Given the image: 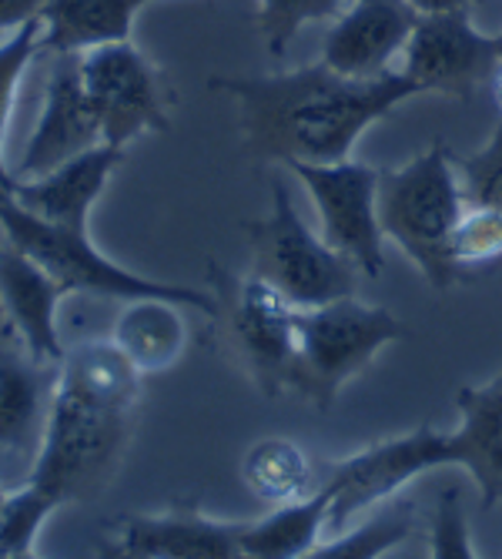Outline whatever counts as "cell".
<instances>
[{"mask_svg": "<svg viewBox=\"0 0 502 559\" xmlns=\"http://www.w3.org/2000/svg\"><path fill=\"white\" fill-rule=\"evenodd\" d=\"M348 0H259V34L272 58H285L298 31L315 21H335Z\"/></svg>", "mask_w": 502, "mask_h": 559, "instance_id": "27", "label": "cell"}, {"mask_svg": "<svg viewBox=\"0 0 502 559\" xmlns=\"http://www.w3.org/2000/svg\"><path fill=\"white\" fill-rule=\"evenodd\" d=\"M47 58H50V74L44 91V108L17 162L14 181L40 178L47 171H55L58 165L84 155L94 144H105L81 84V55H47Z\"/></svg>", "mask_w": 502, "mask_h": 559, "instance_id": "13", "label": "cell"}, {"mask_svg": "<svg viewBox=\"0 0 502 559\" xmlns=\"http://www.w3.org/2000/svg\"><path fill=\"white\" fill-rule=\"evenodd\" d=\"M416 21L409 0H348L325 34L319 61L345 78H382L406 50Z\"/></svg>", "mask_w": 502, "mask_h": 559, "instance_id": "14", "label": "cell"}, {"mask_svg": "<svg viewBox=\"0 0 502 559\" xmlns=\"http://www.w3.org/2000/svg\"><path fill=\"white\" fill-rule=\"evenodd\" d=\"M61 362H40L17 342L0 338V452L37 455Z\"/></svg>", "mask_w": 502, "mask_h": 559, "instance_id": "17", "label": "cell"}, {"mask_svg": "<svg viewBox=\"0 0 502 559\" xmlns=\"http://www.w3.org/2000/svg\"><path fill=\"white\" fill-rule=\"evenodd\" d=\"M332 489L319 483L309 496L278 502L275 510L255 523H241L238 543L241 556L251 559H295L312 556L328 533Z\"/></svg>", "mask_w": 502, "mask_h": 559, "instance_id": "20", "label": "cell"}, {"mask_svg": "<svg viewBox=\"0 0 502 559\" xmlns=\"http://www.w3.org/2000/svg\"><path fill=\"white\" fill-rule=\"evenodd\" d=\"M141 382L144 376L111 338L71 345L27 479L55 492L61 506L105 492L134 436Z\"/></svg>", "mask_w": 502, "mask_h": 559, "instance_id": "2", "label": "cell"}, {"mask_svg": "<svg viewBox=\"0 0 502 559\" xmlns=\"http://www.w3.org/2000/svg\"><path fill=\"white\" fill-rule=\"evenodd\" d=\"M0 502H4V489H0Z\"/></svg>", "mask_w": 502, "mask_h": 559, "instance_id": "35", "label": "cell"}, {"mask_svg": "<svg viewBox=\"0 0 502 559\" xmlns=\"http://www.w3.org/2000/svg\"><path fill=\"white\" fill-rule=\"evenodd\" d=\"M495 40H499V50H502V31H499V34H495Z\"/></svg>", "mask_w": 502, "mask_h": 559, "instance_id": "34", "label": "cell"}, {"mask_svg": "<svg viewBox=\"0 0 502 559\" xmlns=\"http://www.w3.org/2000/svg\"><path fill=\"white\" fill-rule=\"evenodd\" d=\"M502 64L495 34H482L469 11L429 14L416 21V31L402 50V74L419 91L473 100L489 87Z\"/></svg>", "mask_w": 502, "mask_h": 559, "instance_id": "11", "label": "cell"}, {"mask_svg": "<svg viewBox=\"0 0 502 559\" xmlns=\"http://www.w3.org/2000/svg\"><path fill=\"white\" fill-rule=\"evenodd\" d=\"M416 8L419 17H429V14H456V11H469L473 0H409Z\"/></svg>", "mask_w": 502, "mask_h": 559, "instance_id": "31", "label": "cell"}, {"mask_svg": "<svg viewBox=\"0 0 502 559\" xmlns=\"http://www.w3.org/2000/svg\"><path fill=\"white\" fill-rule=\"evenodd\" d=\"M61 510V499L34 479L4 492L0 502V559H27L37 549L40 526Z\"/></svg>", "mask_w": 502, "mask_h": 559, "instance_id": "24", "label": "cell"}, {"mask_svg": "<svg viewBox=\"0 0 502 559\" xmlns=\"http://www.w3.org/2000/svg\"><path fill=\"white\" fill-rule=\"evenodd\" d=\"M241 523L212 520L198 502L181 499L162 513H131L118 520L111 539L100 543V556L124 559H235Z\"/></svg>", "mask_w": 502, "mask_h": 559, "instance_id": "12", "label": "cell"}, {"mask_svg": "<svg viewBox=\"0 0 502 559\" xmlns=\"http://www.w3.org/2000/svg\"><path fill=\"white\" fill-rule=\"evenodd\" d=\"M459 429L449 432L452 466H463L479 486L482 506H502V366L486 385L456 392Z\"/></svg>", "mask_w": 502, "mask_h": 559, "instance_id": "18", "label": "cell"}, {"mask_svg": "<svg viewBox=\"0 0 502 559\" xmlns=\"http://www.w3.org/2000/svg\"><path fill=\"white\" fill-rule=\"evenodd\" d=\"M124 165V147L94 144L84 155L58 165L40 178H21L14 181L11 194L21 201L27 212L37 218L68 228V231H87L91 212L97 198L105 194L111 175Z\"/></svg>", "mask_w": 502, "mask_h": 559, "instance_id": "16", "label": "cell"}, {"mask_svg": "<svg viewBox=\"0 0 502 559\" xmlns=\"http://www.w3.org/2000/svg\"><path fill=\"white\" fill-rule=\"evenodd\" d=\"M442 466H452V442L449 432L429 426L372 442L348 460L328 463L322 473V483L332 489L328 530L338 533L372 506L398 496L416 476Z\"/></svg>", "mask_w": 502, "mask_h": 559, "instance_id": "9", "label": "cell"}, {"mask_svg": "<svg viewBox=\"0 0 502 559\" xmlns=\"http://www.w3.org/2000/svg\"><path fill=\"white\" fill-rule=\"evenodd\" d=\"M0 231H4V241L27 251V255L37 265H44L71 295L84 292V295L111 298V301L171 298L191 312L215 316L212 288L205 292V288L138 275V272L111 262L105 251H97V245L91 241V231H68V228H58V225L37 218L4 185H0Z\"/></svg>", "mask_w": 502, "mask_h": 559, "instance_id": "5", "label": "cell"}, {"mask_svg": "<svg viewBox=\"0 0 502 559\" xmlns=\"http://www.w3.org/2000/svg\"><path fill=\"white\" fill-rule=\"evenodd\" d=\"M134 0H47L40 14L44 55H84L100 44L131 40Z\"/></svg>", "mask_w": 502, "mask_h": 559, "instance_id": "21", "label": "cell"}, {"mask_svg": "<svg viewBox=\"0 0 502 559\" xmlns=\"http://www.w3.org/2000/svg\"><path fill=\"white\" fill-rule=\"evenodd\" d=\"M241 479L262 502L278 506L315 489V466L309 452L291 439H262L241 460Z\"/></svg>", "mask_w": 502, "mask_h": 559, "instance_id": "22", "label": "cell"}, {"mask_svg": "<svg viewBox=\"0 0 502 559\" xmlns=\"http://www.w3.org/2000/svg\"><path fill=\"white\" fill-rule=\"evenodd\" d=\"M306 185L322 222V238L362 275H382L385 235L379 225V168L362 162L335 165H288Z\"/></svg>", "mask_w": 502, "mask_h": 559, "instance_id": "10", "label": "cell"}, {"mask_svg": "<svg viewBox=\"0 0 502 559\" xmlns=\"http://www.w3.org/2000/svg\"><path fill=\"white\" fill-rule=\"evenodd\" d=\"M138 8H147V4H155V0H134Z\"/></svg>", "mask_w": 502, "mask_h": 559, "instance_id": "33", "label": "cell"}, {"mask_svg": "<svg viewBox=\"0 0 502 559\" xmlns=\"http://www.w3.org/2000/svg\"><path fill=\"white\" fill-rule=\"evenodd\" d=\"M208 285L215 295L212 319L231 359L248 372L262 395H282L288 389V369L295 355L298 309L255 272L235 275L215 259L208 262Z\"/></svg>", "mask_w": 502, "mask_h": 559, "instance_id": "7", "label": "cell"}, {"mask_svg": "<svg viewBox=\"0 0 502 559\" xmlns=\"http://www.w3.org/2000/svg\"><path fill=\"white\" fill-rule=\"evenodd\" d=\"M44 8H47V0H0V37L31 21H40Z\"/></svg>", "mask_w": 502, "mask_h": 559, "instance_id": "30", "label": "cell"}, {"mask_svg": "<svg viewBox=\"0 0 502 559\" xmlns=\"http://www.w3.org/2000/svg\"><path fill=\"white\" fill-rule=\"evenodd\" d=\"M251 241V272L275 285L295 309L356 295L359 269L315 235L298 215L282 178H272V212L259 222H244Z\"/></svg>", "mask_w": 502, "mask_h": 559, "instance_id": "6", "label": "cell"}, {"mask_svg": "<svg viewBox=\"0 0 502 559\" xmlns=\"http://www.w3.org/2000/svg\"><path fill=\"white\" fill-rule=\"evenodd\" d=\"M208 87L238 100L248 155L285 168L351 158V147L375 121L422 94L402 71L345 78L325 61L278 74H222Z\"/></svg>", "mask_w": 502, "mask_h": 559, "instance_id": "1", "label": "cell"}, {"mask_svg": "<svg viewBox=\"0 0 502 559\" xmlns=\"http://www.w3.org/2000/svg\"><path fill=\"white\" fill-rule=\"evenodd\" d=\"M452 165L459 171L469 205H482L502 215V115L486 147H479L476 155H452Z\"/></svg>", "mask_w": 502, "mask_h": 559, "instance_id": "28", "label": "cell"}, {"mask_svg": "<svg viewBox=\"0 0 502 559\" xmlns=\"http://www.w3.org/2000/svg\"><path fill=\"white\" fill-rule=\"evenodd\" d=\"M184 305L171 298H131L121 301L111 342L128 355V362L141 376L168 372L188 345Z\"/></svg>", "mask_w": 502, "mask_h": 559, "instance_id": "19", "label": "cell"}, {"mask_svg": "<svg viewBox=\"0 0 502 559\" xmlns=\"http://www.w3.org/2000/svg\"><path fill=\"white\" fill-rule=\"evenodd\" d=\"M416 533V502L413 499H385L362 513V520H351L335 536H325L315 546V559H375L389 549L402 546Z\"/></svg>", "mask_w": 502, "mask_h": 559, "instance_id": "23", "label": "cell"}, {"mask_svg": "<svg viewBox=\"0 0 502 559\" xmlns=\"http://www.w3.org/2000/svg\"><path fill=\"white\" fill-rule=\"evenodd\" d=\"M37 55H40V21H31V24L0 37V185L4 188H14V175H11L8 155H4L14 97H17L24 71L31 68V61Z\"/></svg>", "mask_w": 502, "mask_h": 559, "instance_id": "26", "label": "cell"}, {"mask_svg": "<svg viewBox=\"0 0 502 559\" xmlns=\"http://www.w3.org/2000/svg\"><path fill=\"white\" fill-rule=\"evenodd\" d=\"M449 251L463 282L502 269V215L466 201L456 231H452Z\"/></svg>", "mask_w": 502, "mask_h": 559, "instance_id": "25", "label": "cell"}, {"mask_svg": "<svg viewBox=\"0 0 502 559\" xmlns=\"http://www.w3.org/2000/svg\"><path fill=\"white\" fill-rule=\"evenodd\" d=\"M429 556H439V559H469V556H476L459 489H442V496L435 502L432 530H429Z\"/></svg>", "mask_w": 502, "mask_h": 559, "instance_id": "29", "label": "cell"}, {"mask_svg": "<svg viewBox=\"0 0 502 559\" xmlns=\"http://www.w3.org/2000/svg\"><path fill=\"white\" fill-rule=\"evenodd\" d=\"M375 209L382 235L406 251L435 292L463 282L449 241L466 209V194L452 151L442 141L419 151L406 165L379 171Z\"/></svg>", "mask_w": 502, "mask_h": 559, "instance_id": "3", "label": "cell"}, {"mask_svg": "<svg viewBox=\"0 0 502 559\" xmlns=\"http://www.w3.org/2000/svg\"><path fill=\"white\" fill-rule=\"evenodd\" d=\"M489 91H492V100H495V108H499V115H502V64H499V71L492 74Z\"/></svg>", "mask_w": 502, "mask_h": 559, "instance_id": "32", "label": "cell"}, {"mask_svg": "<svg viewBox=\"0 0 502 559\" xmlns=\"http://www.w3.org/2000/svg\"><path fill=\"white\" fill-rule=\"evenodd\" d=\"M406 335L409 329L389 309L366 305L356 295L315 305V309H298L288 389L325 413L351 379Z\"/></svg>", "mask_w": 502, "mask_h": 559, "instance_id": "4", "label": "cell"}, {"mask_svg": "<svg viewBox=\"0 0 502 559\" xmlns=\"http://www.w3.org/2000/svg\"><path fill=\"white\" fill-rule=\"evenodd\" d=\"M71 292L27 251L0 241V312L14 342L40 362H61L68 352L58 332V305Z\"/></svg>", "mask_w": 502, "mask_h": 559, "instance_id": "15", "label": "cell"}, {"mask_svg": "<svg viewBox=\"0 0 502 559\" xmlns=\"http://www.w3.org/2000/svg\"><path fill=\"white\" fill-rule=\"evenodd\" d=\"M81 84L100 128V141L111 147H128L141 134L171 128L175 91L165 71L131 40L84 50Z\"/></svg>", "mask_w": 502, "mask_h": 559, "instance_id": "8", "label": "cell"}]
</instances>
